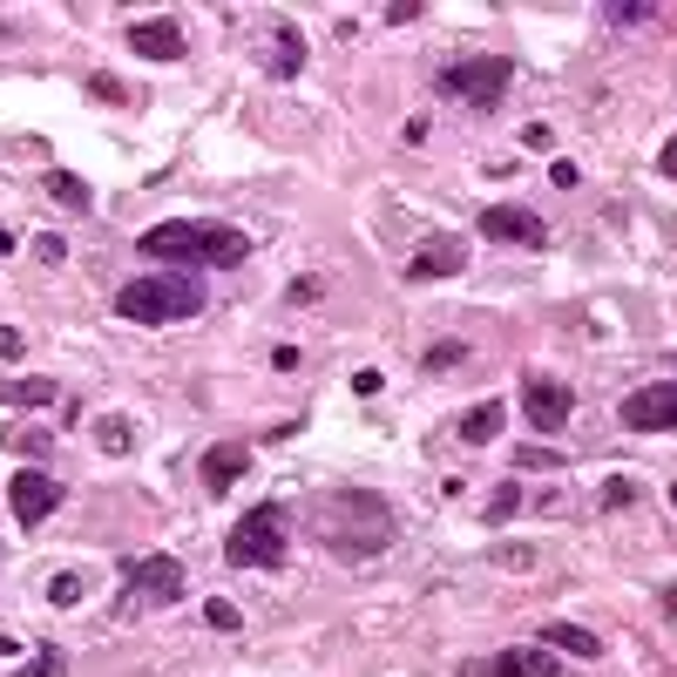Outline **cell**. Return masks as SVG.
Returning a JSON list of instances; mask_svg holds the SVG:
<instances>
[{
	"label": "cell",
	"mask_w": 677,
	"mask_h": 677,
	"mask_svg": "<svg viewBox=\"0 0 677 677\" xmlns=\"http://www.w3.org/2000/svg\"><path fill=\"white\" fill-rule=\"evenodd\" d=\"M136 251L156 258V264H224L230 271V264H245L251 237L237 224H190V217H177V224H149L136 237Z\"/></svg>",
	"instance_id": "cell-1"
},
{
	"label": "cell",
	"mask_w": 677,
	"mask_h": 677,
	"mask_svg": "<svg viewBox=\"0 0 677 677\" xmlns=\"http://www.w3.org/2000/svg\"><path fill=\"white\" fill-rule=\"evenodd\" d=\"M318 542L352 555V563H366V555H380L393 542V501L373 488H339L326 501V515H318Z\"/></svg>",
	"instance_id": "cell-2"
},
{
	"label": "cell",
	"mask_w": 677,
	"mask_h": 677,
	"mask_svg": "<svg viewBox=\"0 0 677 677\" xmlns=\"http://www.w3.org/2000/svg\"><path fill=\"white\" fill-rule=\"evenodd\" d=\"M204 312V285L183 271H156V278H129L115 292V318H136V326H177V318Z\"/></svg>",
	"instance_id": "cell-3"
},
{
	"label": "cell",
	"mask_w": 677,
	"mask_h": 677,
	"mask_svg": "<svg viewBox=\"0 0 677 677\" xmlns=\"http://www.w3.org/2000/svg\"><path fill=\"white\" fill-rule=\"evenodd\" d=\"M515 89V68L501 55H461L433 75V95L441 102H461V109H501Z\"/></svg>",
	"instance_id": "cell-4"
},
{
	"label": "cell",
	"mask_w": 677,
	"mask_h": 677,
	"mask_svg": "<svg viewBox=\"0 0 677 677\" xmlns=\"http://www.w3.org/2000/svg\"><path fill=\"white\" fill-rule=\"evenodd\" d=\"M224 555H230V569H285V508L258 501L251 515H237Z\"/></svg>",
	"instance_id": "cell-5"
},
{
	"label": "cell",
	"mask_w": 677,
	"mask_h": 677,
	"mask_svg": "<svg viewBox=\"0 0 677 677\" xmlns=\"http://www.w3.org/2000/svg\"><path fill=\"white\" fill-rule=\"evenodd\" d=\"M183 563L177 555H143V563H129L123 569V596H115V617H143V610H163V603H177L183 596Z\"/></svg>",
	"instance_id": "cell-6"
},
{
	"label": "cell",
	"mask_w": 677,
	"mask_h": 677,
	"mask_svg": "<svg viewBox=\"0 0 677 677\" xmlns=\"http://www.w3.org/2000/svg\"><path fill=\"white\" fill-rule=\"evenodd\" d=\"M61 501H68V488L55 482V474H42V467H21L14 482H8V508H14V522H21V529H42Z\"/></svg>",
	"instance_id": "cell-7"
},
{
	"label": "cell",
	"mask_w": 677,
	"mask_h": 677,
	"mask_svg": "<svg viewBox=\"0 0 677 677\" xmlns=\"http://www.w3.org/2000/svg\"><path fill=\"white\" fill-rule=\"evenodd\" d=\"M482 237H495V245H522V251H549V224L522 204H488L482 211Z\"/></svg>",
	"instance_id": "cell-8"
},
{
	"label": "cell",
	"mask_w": 677,
	"mask_h": 677,
	"mask_svg": "<svg viewBox=\"0 0 677 677\" xmlns=\"http://www.w3.org/2000/svg\"><path fill=\"white\" fill-rule=\"evenodd\" d=\"M623 427H630V433H670V427H677V380L636 386L630 400H623Z\"/></svg>",
	"instance_id": "cell-9"
},
{
	"label": "cell",
	"mask_w": 677,
	"mask_h": 677,
	"mask_svg": "<svg viewBox=\"0 0 677 677\" xmlns=\"http://www.w3.org/2000/svg\"><path fill=\"white\" fill-rule=\"evenodd\" d=\"M522 414H529V427L555 433V427L576 414V393H569L563 380H549V373H529V380H522Z\"/></svg>",
	"instance_id": "cell-10"
},
{
	"label": "cell",
	"mask_w": 677,
	"mask_h": 677,
	"mask_svg": "<svg viewBox=\"0 0 677 677\" xmlns=\"http://www.w3.org/2000/svg\"><path fill=\"white\" fill-rule=\"evenodd\" d=\"M454 271H467V245L448 230V237H427L407 258V285H433V278H454Z\"/></svg>",
	"instance_id": "cell-11"
},
{
	"label": "cell",
	"mask_w": 677,
	"mask_h": 677,
	"mask_svg": "<svg viewBox=\"0 0 677 677\" xmlns=\"http://www.w3.org/2000/svg\"><path fill=\"white\" fill-rule=\"evenodd\" d=\"M129 48H136L143 61H177V55H183V27H177L170 14H149V21L129 27Z\"/></svg>",
	"instance_id": "cell-12"
},
{
	"label": "cell",
	"mask_w": 677,
	"mask_h": 677,
	"mask_svg": "<svg viewBox=\"0 0 677 677\" xmlns=\"http://www.w3.org/2000/svg\"><path fill=\"white\" fill-rule=\"evenodd\" d=\"M467 677H563V670H555V657L535 644V651H501L488 664H467Z\"/></svg>",
	"instance_id": "cell-13"
},
{
	"label": "cell",
	"mask_w": 677,
	"mask_h": 677,
	"mask_svg": "<svg viewBox=\"0 0 677 677\" xmlns=\"http://www.w3.org/2000/svg\"><path fill=\"white\" fill-rule=\"evenodd\" d=\"M245 467H251V448H245V441H217V448L204 454V488H211V495H230L237 482H245Z\"/></svg>",
	"instance_id": "cell-14"
},
{
	"label": "cell",
	"mask_w": 677,
	"mask_h": 677,
	"mask_svg": "<svg viewBox=\"0 0 677 677\" xmlns=\"http://www.w3.org/2000/svg\"><path fill=\"white\" fill-rule=\"evenodd\" d=\"M298 68H305V34H298V21H278L271 27V75H278V82H292Z\"/></svg>",
	"instance_id": "cell-15"
},
{
	"label": "cell",
	"mask_w": 677,
	"mask_h": 677,
	"mask_svg": "<svg viewBox=\"0 0 677 677\" xmlns=\"http://www.w3.org/2000/svg\"><path fill=\"white\" fill-rule=\"evenodd\" d=\"M542 651H569V657H603V636L583 623H542Z\"/></svg>",
	"instance_id": "cell-16"
},
{
	"label": "cell",
	"mask_w": 677,
	"mask_h": 677,
	"mask_svg": "<svg viewBox=\"0 0 677 677\" xmlns=\"http://www.w3.org/2000/svg\"><path fill=\"white\" fill-rule=\"evenodd\" d=\"M501 420H508L501 400H474V407L461 414V441H467V448H488L495 433H501Z\"/></svg>",
	"instance_id": "cell-17"
},
{
	"label": "cell",
	"mask_w": 677,
	"mask_h": 677,
	"mask_svg": "<svg viewBox=\"0 0 677 677\" xmlns=\"http://www.w3.org/2000/svg\"><path fill=\"white\" fill-rule=\"evenodd\" d=\"M0 407H14V414H27V407H61V386L42 380V373H34V380H14L8 393H0Z\"/></svg>",
	"instance_id": "cell-18"
},
{
	"label": "cell",
	"mask_w": 677,
	"mask_h": 677,
	"mask_svg": "<svg viewBox=\"0 0 677 677\" xmlns=\"http://www.w3.org/2000/svg\"><path fill=\"white\" fill-rule=\"evenodd\" d=\"M42 190L55 196V204H61L68 217H82V211L95 204V196H89V183H82V177H68V170H48V183H42Z\"/></svg>",
	"instance_id": "cell-19"
},
{
	"label": "cell",
	"mask_w": 677,
	"mask_h": 677,
	"mask_svg": "<svg viewBox=\"0 0 677 677\" xmlns=\"http://www.w3.org/2000/svg\"><path fill=\"white\" fill-rule=\"evenodd\" d=\"M535 563H542L535 542H501V549H495V569H508V576H529Z\"/></svg>",
	"instance_id": "cell-20"
},
{
	"label": "cell",
	"mask_w": 677,
	"mask_h": 677,
	"mask_svg": "<svg viewBox=\"0 0 677 677\" xmlns=\"http://www.w3.org/2000/svg\"><path fill=\"white\" fill-rule=\"evenodd\" d=\"M664 8H651V0H617V8H603V21L610 27H644V21H657Z\"/></svg>",
	"instance_id": "cell-21"
},
{
	"label": "cell",
	"mask_w": 677,
	"mask_h": 677,
	"mask_svg": "<svg viewBox=\"0 0 677 677\" xmlns=\"http://www.w3.org/2000/svg\"><path fill=\"white\" fill-rule=\"evenodd\" d=\"M461 360H467V346H461V339H441V346H427L420 366H427V373H454Z\"/></svg>",
	"instance_id": "cell-22"
},
{
	"label": "cell",
	"mask_w": 677,
	"mask_h": 677,
	"mask_svg": "<svg viewBox=\"0 0 677 677\" xmlns=\"http://www.w3.org/2000/svg\"><path fill=\"white\" fill-rule=\"evenodd\" d=\"M95 441H102L109 454H129V448H136V427H129V420H102V427H95Z\"/></svg>",
	"instance_id": "cell-23"
},
{
	"label": "cell",
	"mask_w": 677,
	"mask_h": 677,
	"mask_svg": "<svg viewBox=\"0 0 677 677\" xmlns=\"http://www.w3.org/2000/svg\"><path fill=\"white\" fill-rule=\"evenodd\" d=\"M636 495H644V488L617 474V482H603V495H596V501H603V515H610V508H636Z\"/></svg>",
	"instance_id": "cell-24"
},
{
	"label": "cell",
	"mask_w": 677,
	"mask_h": 677,
	"mask_svg": "<svg viewBox=\"0 0 677 677\" xmlns=\"http://www.w3.org/2000/svg\"><path fill=\"white\" fill-rule=\"evenodd\" d=\"M8 448L14 454H48V433L42 427H8Z\"/></svg>",
	"instance_id": "cell-25"
},
{
	"label": "cell",
	"mask_w": 677,
	"mask_h": 677,
	"mask_svg": "<svg viewBox=\"0 0 677 677\" xmlns=\"http://www.w3.org/2000/svg\"><path fill=\"white\" fill-rule=\"evenodd\" d=\"M48 603H55V610H75V603H82V576H55V583H48Z\"/></svg>",
	"instance_id": "cell-26"
},
{
	"label": "cell",
	"mask_w": 677,
	"mask_h": 677,
	"mask_svg": "<svg viewBox=\"0 0 677 677\" xmlns=\"http://www.w3.org/2000/svg\"><path fill=\"white\" fill-rule=\"evenodd\" d=\"M204 623L230 636V630H237V623H245V617H237V603H224V596H211V603H204Z\"/></svg>",
	"instance_id": "cell-27"
},
{
	"label": "cell",
	"mask_w": 677,
	"mask_h": 677,
	"mask_svg": "<svg viewBox=\"0 0 677 677\" xmlns=\"http://www.w3.org/2000/svg\"><path fill=\"white\" fill-rule=\"evenodd\" d=\"M515 508H522V488H515V482H501V488L488 495V522H501V515H515Z\"/></svg>",
	"instance_id": "cell-28"
},
{
	"label": "cell",
	"mask_w": 677,
	"mask_h": 677,
	"mask_svg": "<svg viewBox=\"0 0 677 677\" xmlns=\"http://www.w3.org/2000/svg\"><path fill=\"white\" fill-rule=\"evenodd\" d=\"M318 298H326L318 278H292V285H285V305H318Z\"/></svg>",
	"instance_id": "cell-29"
},
{
	"label": "cell",
	"mask_w": 677,
	"mask_h": 677,
	"mask_svg": "<svg viewBox=\"0 0 677 677\" xmlns=\"http://www.w3.org/2000/svg\"><path fill=\"white\" fill-rule=\"evenodd\" d=\"M61 664H68V657H61L55 644H42V657H34V664H27L21 677H61Z\"/></svg>",
	"instance_id": "cell-30"
},
{
	"label": "cell",
	"mask_w": 677,
	"mask_h": 677,
	"mask_svg": "<svg viewBox=\"0 0 677 677\" xmlns=\"http://www.w3.org/2000/svg\"><path fill=\"white\" fill-rule=\"evenodd\" d=\"M34 258H42V264H61V258H68V237L42 230V237H34Z\"/></svg>",
	"instance_id": "cell-31"
},
{
	"label": "cell",
	"mask_w": 677,
	"mask_h": 677,
	"mask_svg": "<svg viewBox=\"0 0 677 677\" xmlns=\"http://www.w3.org/2000/svg\"><path fill=\"white\" fill-rule=\"evenodd\" d=\"M420 14H427V0H393V8H386L393 27H407V21H420Z\"/></svg>",
	"instance_id": "cell-32"
},
{
	"label": "cell",
	"mask_w": 677,
	"mask_h": 677,
	"mask_svg": "<svg viewBox=\"0 0 677 677\" xmlns=\"http://www.w3.org/2000/svg\"><path fill=\"white\" fill-rule=\"evenodd\" d=\"M89 95L95 102H123V82H115V75H89Z\"/></svg>",
	"instance_id": "cell-33"
},
{
	"label": "cell",
	"mask_w": 677,
	"mask_h": 677,
	"mask_svg": "<svg viewBox=\"0 0 677 677\" xmlns=\"http://www.w3.org/2000/svg\"><path fill=\"white\" fill-rule=\"evenodd\" d=\"M271 366H278V373H298V366H305V352H298V346H278V352H271Z\"/></svg>",
	"instance_id": "cell-34"
},
{
	"label": "cell",
	"mask_w": 677,
	"mask_h": 677,
	"mask_svg": "<svg viewBox=\"0 0 677 677\" xmlns=\"http://www.w3.org/2000/svg\"><path fill=\"white\" fill-rule=\"evenodd\" d=\"M515 461H522V467H555V461H563V454H555V448H522V454H515Z\"/></svg>",
	"instance_id": "cell-35"
},
{
	"label": "cell",
	"mask_w": 677,
	"mask_h": 677,
	"mask_svg": "<svg viewBox=\"0 0 677 677\" xmlns=\"http://www.w3.org/2000/svg\"><path fill=\"white\" fill-rule=\"evenodd\" d=\"M522 143H529V149H555V129H549V123H529Z\"/></svg>",
	"instance_id": "cell-36"
},
{
	"label": "cell",
	"mask_w": 677,
	"mask_h": 677,
	"mask_svg": "<svg viewBox=\"0 0 677 677\" xmlns=\"http://www.w3.org/2000/svg\"><path fill=\"white\" fill-rule=\"evenodd\" d=\"M549 183H555V190H576V183H583V170H576V163H555V170H549Z\"/></svg>",
	"instance_id": "cell-37"
},
{
	"label": "cell",
	"mask_w": 677,
	"mask_h": 677,
	"mask_svg": "<svg viewBox=\"0 0 677 677\" xmlns=\"http://www.w3.org/2000/svg\"><path fill=\"white\" fill-rule=\"evenodd\" d=\"M657 170L677 183V136H664V149H657Z\"/></svg>",
	"instance_id": "cell-38"
},
{
	"label": "cell",
	"mask_w": 677,
	"mask_h": 677,
	"mask_svg": "<svg viewBox=\"0 0 677 677\" xmlns=\"http://www.w3.org/2000/svg\"><path fill=\"white\" fill-rule=\"evenodd\" d=\"M21 352H27V346H21V332H14V326H0V360H21Z\"/></svg>",
	"instance_id": "cell-39"
},
{
	"label": "cell",
	"mask_w": 677,
	"mask_h": 677,
	"mask_svg": "<svg viewBox=\"0 0 677 677\" xmlns=\"http://www.w3.org/2000/svg\"><path fill=\"white\" fill-rule=\"evenodd\" d=\"M664 617H670V623H677V583H670V589H664Z\"/></svg>",
	"instance_id": "cell-40"
},
{
	"label": "cell",
	"mask_w": 677,
	"mask_h": 677,
	"mask_svg": "<svg viewBox=\"0 0 677 677\" xmlns=\"http://www.w3.org/2000/svg\"><path fill=\"white\" fill-rule=\"evenodd\" d=\"M670 508H677V482H670Z\"/></svg>",
	"instance_id": "cell-41"
}]
</instances>
